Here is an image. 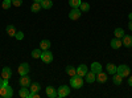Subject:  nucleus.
Wrapping results in <instances>:
<instances>
[{"mask_svg": "<svg viewBox=\"0 0 132 98\" xmlns=\"http://www.w3.org/2000/svg\"><path fill=\"white\" fill-rule=\"evenodd\" d=\"M0 95L4 98H12L13 97V89L8 85V80H3V85L0 88Z\"/></svg>", "mask_w": 132, "mask_h": 98, "instance_id": "nucleus-1", "label": "nucleus"}, {"mask_svg": "<svg viewBox=\"0 0 132 98\" xmlns=\"http://www.w3.org/2000/svg\"><path fill=\"white\" fill-rule=\"evenodd\" d=\"M83 82H85L83 77H81V76H78V74L73 76V77L70 78V86L74 88V89H81L83 86Z\"/></svg>", "mask_w": 132, "mask_h": 98, "instance_id": "nucleus-2", "label": "nucleus"}, {"mask_svg": "<svg viewBox=\"0 0 132 98\" xmlns=\"http://www.w3.org/2000/svg\"><path fill=\"white\" fill-rule=\"evenodd\" d=\"M116 73L120 74L123 78H126V77H129L131 69H129V66H127V65H119V66L116 68Z\"/></svg>", "mask_w": 132, "mask_h": 98, "instance_id": "nucleus-3", "label": "nucleus"}, {"mask_svg": "<svg viewBox=\"0 0 132 98\" xmlns=\"http://www.w3.org/2000/svg\"><path fill=\"white\" fill-rule=\"evenodd\" d=\"M69 94H70V88L68 85H62V86H60V88L57 89V95L60 98H63V97L69 95Z\"/></svg>", "mask_w": 132, "mask_h": 98, "instance_id": "nucleus-4", "label": "nucleus"}, {"mask_svg": "<svg viewBox=\"0 0 132 98\" xmlns=\"http://www.w3.org/2000/svg\"><path fill=\"white\" fill-rule=\"evenodd\" d=\"M45 64H49V62H52L53 61V53L48 49V50H42V53H41V57H40Z\"/></svg>", "mask_w": 132, "mask_h": 98, "instance_id": "nucleus-5", "label": "nucleus"}, {"mask_svg": "<svg viewBox=\"0 0 132 98\" xmlns=\"http://www.w3.org/2000/svg\"><path fill=\"white\" fill-rule=\"evenodd\" d=\"M81 15H82V11L79 8H73L69 13V19L70 20H78L81 17Z\"/></svg>", "mask_w": 132, "mask_h": 98, "instance_id": "nucleus-6", "label": "nucleus"}, {"mask_svg": "<svg viewBox=\"0 0 132 98\" xmlns=\"http://www.w3.org/2000/svg\"><path fill=\"white\" fill-rule=\"evenodd\" d=\"M17 72H19L20 76H25V74H28V73H29V64H28V62L20 64V66H19Z\"/></svg>", "mask_w": 132, "mask_h": 98, "instance_id": "nucleus-7", "label": "nucleus"}, {"mask_svg": "<svg viewBox=\"0 0 132 98\" xmlns=\"http://www.w3.org/2000/svg\"><path fill=\"white\" fill-rule=\"evenodd\" d=\"M20 85L21 86H24V88H28V86H30V84H32V81H30V78L28 77V74H25V76H21V78H20Z\"/></svg>", "mask_w": 132, "mask_h": 98, "instance_id": "nucleus-8", "label": "nucleus"}, {"mask_svg": "<svg viewBox=\"0 0 132 98\" xmlns=\"http://www.w3.org/2000/svg\"><path fill=\"white\" fill-rule=\"evenodd\" d=\"M107 78H108V76H107V73H103V72H99V73L96 74V80H95V81H98L99 84H104V82L107 81Z\"/></svg>", "mask_w": 132, "mask_h": 98, "instance_id": "nucleus-9", "label": "nucleus"}, {"mask_svg": "<svg viewBox=\"0 0 132 98\" xmlns=\"http://www.w3.org/2000/svg\"><path fill=\"white\" fill-rule=\"evenodd\" d=\"M45 90H46V95H48L49 98H56V97H58L56 88H53V86H48Z\"/></svg>", "mask_w": 132, "mask_h": 98, "instance_id": "nucleus-10", "label": "nucleus"}, {"mask_svg": "<svg viewBox=\"0 0 132 98\" xmlns=\"http://www.w3.org/2000/svg\"><path fill=\"white\" fill-rule=\"evenodd\" d=\"M11 76H12V70H11V68H3L2 70V78L3 80H9L11 78Z\"/></svg>", "mask_w": 132, "mask_h": 98, "instance_id": "nucleus-11", "label": "nucleus"}, {"mask_svg": "<svg viewBox=\"0 0 132 98\" xmlns=\"http://www.w3.org/2000/svg\"><path fill=\"white\" fill-rule=\"evenodd\" d=\"M87 72H89V70H87V66H86L85 64L79 65V66L77 68V74H78V76H81V77H85Z\"/></svg>", "mask_w": 132, "mask_h": 98, "instance_id": "nucleus-12", "label": "nucleus"}, {"mask_svg": "<svg viewBox=\"0 0 132 98\" xmlns=\"http://www.w3.org/2000/svg\"><path fill=\"white\" fill-rule=\"evenodd\" d=\"M85 78H86V81L89 82V84H93V82H95V80H96V74L93 73V72L90 70V72H87V73H86Z\"/></svg>", "mask_w": 132, "mask_h": 98, "instance_id": "nucleus-13", "label": "nucleus"}, {"mask_svg": "<svg viewBox=\"0 0 132 98\" xmlns=\"http://www.w3.org/2000/svg\"><path fill=\"white\" fill-rule=\"evenodd\" d=\"M122 42H123V45H124V47L131 48V47H132V36H129V35H124Z\"/></svg>", "mask_w": 132, "mask_h": 98, "instance_id": "nucleus-14", "label": "nucleus"}, {"mask_svg": "<svg viewBox=\"0 0 132 98\" xmlns=\"http://www.w3.org/2000/svg\"><path fill=\"white\" fill-rule=\"evenodd\" d=\"M90 69H91L93 73L98 74L99 72H102V65H101V62H93L91 66H90Z\"/></svg>", "mask_w": 132, "mask_h": 98, "instance_id": "nucleus-15", "label": "nucleus"}, {"mask_svg": "<svg viewBox=\"0 0 132 98\" xmlns=\"http://www.w3.org/2000/svg\"><path fill=\"white\" fill-rule=\"evenodd\" d=\"M123 45V42H122V40H120V39H112L111 40V48L112 49H119L120 47H122Z\"/></svg>", "mask_w": 132, "mask_h": 98, "instance_id": "nucleus-16", "label": "nucleus"}, {"mask_svg": "<svg viewBox=\"0 0 132 98\" xmlns=\"http://www.w3.org/2000/svg\"><path fill=\"white\" fill-rule=\"evenodd\" d=\"M116 65L115 64H112V62H110V64H107V66H106V69H107V73L108 74H115L116 73Z\"/></svg>", "mask_w": 132, "mask_h": 98, "instance_id": "nucleus-17", "label": "nucleus"}, {"mask_svg": "<svg viewBox=\"0 0 132 98\" xmlns=\"http://www.w3.org/2000/svg\"><path fill=\"white\" fill-rule=\"evenodd\" d=\"M29 88H30V92L32 93H38L41 90V85L38 82H33V84H30Z\"/></svg>", "mask_w": 132, "mask_h": 98, "instance_id": "nucleus-18", "label": "nucleus"}, {"mask_svg": "<svg viewBox=\"0 0 132 98\" xmlns=\"http://www.w3.org/2000/svg\"><path fill=\"white\" fill-rule=\"evenodd\" d=\"M66 74L70 76V77L75 76V74H77V68L71 66V65H69V66H66Z\"/></svg>", "mask_w": 132, "mask_h": 98, "instance_id": "nucleus-19", "label": "nucleus"}, {"mask_svg": "<svg viewBox=\"0 0 132 98\" xmlns=\"http://www.w3.org/2000/svg\"><path fill=\"white\" fill-rule=\"evenodd\" d=\"M41 8H42V7H41V3H38V2H33V4H32V7H30V11H32L33 13H36V12H38Z\"/></svg>", "mask_w": 132, "mask_h": 98, "instance_id": "nucleus-20", "label": "nucleus"}, {"mask_svg": "<svg viewBox=\"0 0 132 98\" xmlns=\"http://www.w3.org/2000/svg\"><path fill=\"white\" fill-rule=\"evenodd\" d=\"M41 7L44 9H50L53 7V2H52V0H42V2H41Z\"/></svg>", "mask_w": 132, "mask_h": 98, "instance_id": "nucleus-21", "label": "nucleus"}, {"mask_svg": "<svg viewBox=\"0 0 132 98\" xmlns=\"http://www.w3.org/2000/svg\"><path fill=\"white\" fill-rule=\"evenodd\" d=\"M112 82L115 84V85H120L123 82V77L120 74H118V73H115L114 74V77H112Z\"/></svg>", "mask_w": 132, "mask_h": 98, "instance_id": "nucleus-22", "label": "nucleus"}, {"mask_svg": "<svg viewBox=\"0 0 132 98\" xmlns=\"http://www.w3.org/2000/svg\"><path fill=\"white\" fill-rule=\"evenodd\" d=\"M16 28H15V25H8L7 27V33H8V36H11V37H15V35H16Z\"/></svg>", "mask_w": 132, "mask_h": 98, "instance_id": "nucleus-23", "label": "nucleus"}, {"mask_svg": "<svg viewBox=\"0 0 132 98\" xmlns=\"http://www.w3.org/2000/svg\"><path fill=\"white\" fill-rule=\"evenodd\" d=\"M40 48H41L42 50H48V49L50 48V41H49V40H42V41L40 42Z\"/></svg>", "mask_w": 132, "mask_h": 98, "instance_id": "nucleus-24", "label": "nucleus"}, {"mask_svg": "<svg viewBox=\"0 0 132 98\" xmlns=\"http://www.w3.org/2000/svg\"><path fill=\"white\" fill-rule=\"evenodd\" d=\"M19 95H20L21 98H28V97H29V92H28V89L24 88V86H21V89H20V92H19Z\"/></svg>", "mask_w": 132, "mask_h": 98, "instance_id": "nucleus-25", "label": "nucleus"}, {"mask_svg": "<svg viewBox=\"0 0 132 98\" xmlns=\"http://www.w3.org/2000/svg\"><path fill=\"white\" fill-rule=\"evenodd\" d=\"M114 36H115L116 39H123V36H124V31H123L122 28H116L115 32H114Z\"/></svg>", "mask_w": 132, "mask_h": 98, "instance_id": "nucleus-26", "label": "nucleus"}, {"mask_svg": "<svg viewBox=\"0 0 132 98\" xmlns=\"http://www.w3.org/2000/svg\"><path fill=\"white\" fill-rule=\"evenodd\" d=\"M41 53H42V49H41V48L33 49V50H32V57H33V58H40V57H41Z\"/></svg>", "mask_w": 132, "mask_h": 98, "instance_id": "nucleus-27", "label": "nucleus"}, {"mask_svg": "<svg viewBox=\"0 0 132 98\" xmlns=\"http://www.w3.org/2000/svg\"><path fill=\"white\" fill-rule=\"evenodd\" d=\"M81 3H82L81 0H69V5L71 8H79Z\"/></svg>", "mask_w": 132, "mask_h": 98, "instance_id": "nucleus-28", "label": "nucleus"}, {"mask_svg": "<svg viewBox=\"0 0 132 98\" xmlns=\"http://www.w3.org/2000/svg\"><path fill=\"white\" fill-rule=\"evenodd\" d=\"M79 9L82 11V12H89V9H90V4H89V3H81Z\"/></svg>", "mask_w": 132, "mask_h": 98, "instance_id": "nucleus-29", "label": "nucleus"}, {"mask_svg": "<svg viewBox=\"0 0 132 98\" xmlns=\"http://www.w3.org/2000/svg\"><path fill=\"white\" fill-rule=\"evenodd\" d=\"M11 5H12V0H4L2 4L3 9H8V8H11Z\"/></svg>", "mask_w": 132, "mask_h": 98, "instance_id": "nucleus-30", "label": "nucleus"}, {"mask_svg": "<svg viewBox=\"0 0 132 98\" xmlns=\"http://www.w3.org/2000/svg\"><path fill=\"white\" fill-rule=\"evenodd\" d=\"M15 37L17 39V40H23L24 39V33H23V32H16V35H15Z\"/></svg>", "mask_w": 132, "mask_h": 98, "instance_id": "nucleus-31", "label": "nucleus"}, {"mask_svg": "<svg viewBox=\"0 0 132 98\" xmlns=\"http://www.w3.org/2000/svg\"><path fill=\"white\" fill-rule=\"evenodd\" d=\"M21 4H23V0H12V5L15 7H20Z\"/></svg>", "mask_w": 132, "mask_h": 98, "instance_id": "nucleus-32", "label": "nucleus"}, {"mask_svg": "<svg viewBox=\"0 0 132 98\" xmlns=\"http://www.w3.org/2000/svg\"><path fill=\"white\" fill-rule=\"evenodd\" d=\"M28 98H40V95H38V93H29V97Z\"/></svg>", "mask_w": 132, "mask_h": 98, "instance_id": "nucleus-33", "label": "nucleus"}, {"mask_svg": "<svg viewBox=\"0 0 132 98\" xmlns=\"http://www.w3.org/2000/svg\"><path fill=\"white\" fill-rule=\"evenodd\" d=\"M128 85L132 86V76H129V78H128Z\"/></svg>", "mask_w": 132, "mask_h": 98, "instance_id": "nucleus-34", "label": "nucleus"}, {"mask_svg": "<svg viewBox=\"0 0 132 98\" xmlns=\"http://www.w3.org/2000/svg\"><path fill=\"white\" fill-rule=\"evenodd\" d=\"M128 28H129V31H132V20H129V23H128Z\"/></svg>", "mask_w": 132, "mask_h": 98, "instance_id": "nucleus-35", "label": "nucleus"}, {"mask_svg": "<svg viewBox=\"0 0 132 98\" xmlns=\"http://www.w3.org/2000/svg\"><path fill=\"white\" fill-rule=\"evenodd\" d=\"M2 85H3V78L0 77V88H2Z\"/></svg>", "mask_w": 132, "mask_h": 98, "instance_id": "nucleus-36", "label": "nucleus"}, {"mask_svg": "<svg viewBox=\"0 0 132 98\" xmlns=\"http://www.w3.org/2000/svg\"><path fill=\"white\" fill-rule=\"evenodd\" d=\"M128 19H129V20H132V12H131V13L128 15Z\"/></svg>", "mask_w": 132, "mask_h": 98, "instance_id": "nucleus-37", "label": "nucleus"}, {"mask_svg": "<svg viewBox=\"0 0 132 98\" xmlns=\"http://www.w3.org/2000/svg\"><path fill=\"white\" fill-rule=\"evenodd\" d=\"M33 2H38V3H41V2H42V0H33Z\"/></svg>", "mask_w": 132, "mask_h": 98, "instance_id": "nucleus-38", "label": "nucleus"}]
</instances>
